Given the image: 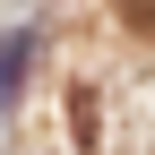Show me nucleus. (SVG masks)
<instances>
[{"instance_id":"f257e3e1","label":"nucleus","mask_w":155,"mask_h":155,"mask_svg":"<svg viewBox=\"0 0 155 155\" xmlns=\"http://www.w3.org/2000/svg\"><path fill=\"white\" fill-rule=\"evenodd\" d=\"M26 61H35V35H9V43H0V95L26 86Z\"/></svg>"},{"instance_id":"f03ea898","label":"nucleus","mask_w":155,"mask_h":155,"mask_svg":"<svg viewBox=\"0 0 155 155\" xmlns=\"http://www.w3.org/2000/svg\"><path fill=\"white\" fill-rule=\"evenodd\" d=\"M69 138H78V147L104 138V121H95V86H78V95H69Z\"/></svg>"},{"instance_id":"7ed1b4c3","label":"nucleus","mask_w":155,"mask_h":155,"mask_svg":"<svg viewBox=\"0 0 155 155\" xmlns=\"http://www.w3.org/2000/svg\"><path fill=\"white\" fill-rule=\"evenodd\" d=\"M129 26H138V35H155V0H129Z\"/></svg>"}]
</instances>
